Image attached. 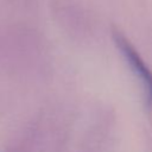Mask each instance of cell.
I'll return each instance as SVG.
<instances>
[{"instance_id": "obj_1", "label": "cell", "mask_w": 152, "mask_h": 152, "mask_svg": "<svg viewBox=\"0 0 152 152\" xmlns=\"http://www.w3.org/2000/svg\"><path fill=\"white\" fill-rule=\"evenodd\" d=\"M113 37L125 59L131 65V69L133 70L134 75L140 78V82L144 88L146 106L148 109H152V71L145 64L144 59L137 52L134 46L126 39V37H124L118 31H114Z\"/></svg>"}, {"instance_id": "obj_2", "label": "cell", "mask_w": 152, "mask_h": 152, "mask_svg": "<svg viewBox=\"0 0 152 152\" xmlns=\"http://www.w3.org/2000/svg\"><path fill=\"white\" fill-rule=\"evenodd\" d=\"M33 142H34V134L33 132H30L24 138L13 142V145H11L6 150V152H36V146Z\"/></svg>"}]
</instances>
